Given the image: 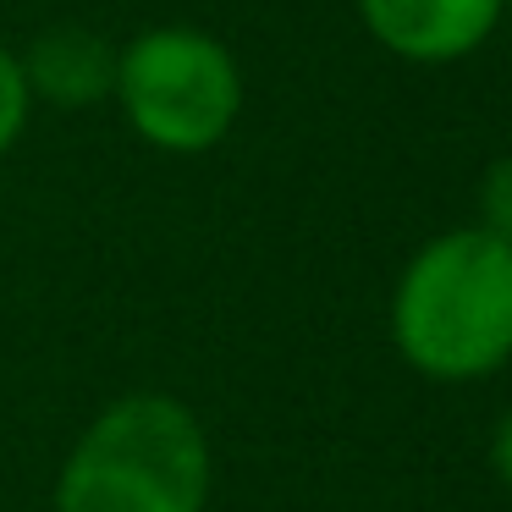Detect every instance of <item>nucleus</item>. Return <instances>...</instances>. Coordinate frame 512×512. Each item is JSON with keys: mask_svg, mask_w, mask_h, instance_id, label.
Wrapping results in <instances>:
<instances>
[{"mask_svg": "<svg viewBox=\"0 0 512 512\" xmlns=\"http://www.w3.org/2000/svg\"><path fill=\"white\" fill-rule=\"evenodd\" d=\"M391 342L430 380H485L512 358V243L485 226L430 237L391 292Z\"/></svg>", "mask_w": 512, "mask_h": 512, "instance_id": "1", "label": "nucleus"}, {"mask_svg": "<svg viewBox=\"0 0 512 512\" xmlns=\"http://www.w3.org/2000/svg\"><path fill=\"white\" fill-rule=\"evenodd\" d=\"M210 441L188 402L166 391L116 397L72 441L56 512H204Z\"/></svg>", "mask_w": 512, "mask_h": 512, "instance_id": "2", "label": "nucleus"}, {"mask_svg": "<svg viewBox=\"0 0 512 512\" xmlns=\"http://www.w3.org/2000/svg\"><path fill=\"white\" fill-rule=\"evenodd\" d=\"M116 105L144 144L166 155H204L243 116V72L215 34L166 23L116 50Z\"/></svg>", "mask_w": 512, "mask_h": 512, "instance_id": "3", "label": "nucleus"}, {"mask_svg": "<svg viewBox=\"0 0 512 512\" xmlns=\"http://www.w3.org/2000/svg\"><path fill=\"white\" fill-rule=\"evenodd\" d=\"M358 17L380 50L419 67H446L496 34L507 0H358Z\"/></svg>", "mask_w": 512, "mask_h": 512, "instance_id": "4", "label": "nucleus"}, {"mask_svg": "<svg viewBox=\"0 0 512 512\" xmlns=\"http://www.w3.org/2000/svg\"><path fill=\"white\" fill-rule=\"evenodd\" d=\"M23 72H28V89L45 94L56 105H94L111 94L116 83V50L105 45L94 28H78V23H61L50 34L34 39V50L23 56Z\"/></svg>", "mask_w": 512, "mask_h": 512, "instance_id": "5", "label": "nucleus"}, {"mask_svg": "<svg viewBox=\"0 0 512 512\" xmlns=\"http://www.w3.org/2000/svg\"><path fill=\"white\" fill-rule=\"evenodd\" d=\"M28 111H34V89H28L23 56H12V50L0 45V155L23 138Z\"/></svg>", "mask_w": 512, "mask_h": 512, "instance_id": "6", "label": "nucleus"}, {"mask_svg": "<svg viewBox=\"0 0 512 512\" xmlns=\"http://www.w3.org/2000/svg\"><path fill=\"white\" fill-rule=\"evenodd\" d=\"M479 226L512 243V155L490 160L479 177Z\"/></svg>", "mask_w": 512, "mask_h": 512, "instance_id": "7", "label": "nucleus"}, {"mask_svg": "<svg viewBox=\"0 0 512 512\" xmlns=\"http://www.w3.org/2000/svg\"><path fill=\"white\" fill-rule=\"evenodd\" d=\"M490 468H496V479L512 490V408L501 413L496 435H490Z\"/></svg>", "mask_w": 512, "mask_h": 512, "instance_id": "8", "label": "nucleus"}, {"mask_svg": "<svg viewBox=\"0 0 512 512\" xmlns=\"http://www.w3.org/2000/svg\"><path fill=\"white\" fill-rule=\"evenodd\" d=\"M507 17H512V0H507Z\"/></svg>", "mask_w": 512, "mask_h": 512, "instance_id": "9", "label": "nucleus"}]
</instances>
